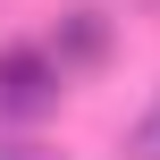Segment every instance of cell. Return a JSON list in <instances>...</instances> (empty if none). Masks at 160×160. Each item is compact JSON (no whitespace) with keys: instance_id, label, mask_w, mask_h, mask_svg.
Here are the masks:
<instances>
[{"instance_id":"obj_4","label":"cell","mask_w":160,"mask_h":160,"mask_svg":"<svg viewBox=\"0 0 160 160\" xmlns=\"http://www.w3.org/2000/svg\"><path fill=\"white\" fill-rule=\"evenodd\" d=\"M0 160H59V152L34 143V135H0Z\"/></svg>"},{"instance_id":"obj_1","label":"cell","mask_w":160,"mask_h":160,"mask_svg":"<svg viewBox=\"0 0 160 160\" xmlns=\"http://www.w3.org/2000/svg\"><path fill=\"white\" fill-rule=\"evenodd\" d=\"M68 101V76L42 42H0V127H42Z\"/></svg>"},{"instance_id":"obj_2","label":"cell","mask_w":160,"mask_h":160,"mask_svg":"<svg viewBox=\"0 0 160 160\" xmlns=\"http://www.w3.org/2000/svg\"><path fill=\"white\" fill-rule=\"evenodd\" d=\"M110 42H118V25H110V8H68L59 25H51V59H59V76H84V68H101L110 59Z\"/></svg>"},{"instance_id":"obj_3","label":"cell","mask_w":160,"mask_h":160,"mask_svg":"<svg viewBox=\"0 0 160 160\" xmlns=\"http://www.w3.org/2000/svg\"><path fill=\"white\" fill-rule=\"evenodd\" d=\"M118 160H160V101L127 127V143H118Z\"/></svg>"}]
</instances>
